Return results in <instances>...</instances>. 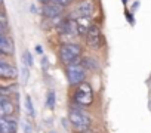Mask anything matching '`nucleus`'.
I'll return each instance as SVG.
<instances>
[{
	"instance_id": "423d86ee",
	"label": "nucleus",
	"mask_w": 151,
	"mask_h": 133,
	"mask_svg": "<svg viewBox=\"0 0 151 133\" xmlns=\"http://www.w3.org/2000/svg\"><path fill=\"white\" fill-rule=\"evenodd\" d=\"M18 76V70H17V66L6 62V61H2L0 62V77L5 79V80H14L17 79Z\"/></svg>"
},
{
	"instance_id": "20e7f679",
	"label": "nucleus",
	"mask_w": 151,
	"mask_h": 133,
	"mask_svg": "<svg viewBox=\"0 0 151 133\" xmlns=\"http://www.w3.org/2000/svg\"><path fill=\"white\" fill-rule=\"evenodd\" d=\"M67 80L71 86H77L86 80V66L83 64H71L65 68Z\"/></svg>"
},
{
	"instance_id": "aec40b11",
	"label": "nucleus",
	"mask_w": 151,
	"mask_h": 133,
	"mask_svg": "<svg viewBox=\"0 0 151 133\" xmlns=\"http://www.w3.org/2000/svg\"><path fill=\"white\" fill-rule=\"evenodd\" d=\"M39 2L42 3V5H47V3H50L52 0H39Z\"/></svg>"
},
{
	"instance_id": "1a4fd4ad",
	"label": "nucleus",
	"mask_w": 151,
	"mask_h": 133,
	"mask_svg": "<svg viewBox=\"0 0 151 133\" xmlns=\"http://www.w3.org/2000/svg\"><path fill=\"white\" fill-rule=\"evenodd\" d=\"M0 111H2V115L12 117V114L15 111V104H14L12 98L2 95V99H0Z\"/></svg>"
},
{
	"instance_id": "f03ea898",
	"label": "nucleus",
	"mask_w": 151,
	"mask_h": 133,
	"mask_svg": "<svg viewBox=\"0 0 151 133\" xmlns=\"http://www.w3.org/2000/svg\"><path fill=\"white\" fill-rule=\"evenodd\" d=\"M80 55H82V46L79 43L68 41L59 47V59L65 65L80 64Z\"/></svg>"
},
{
	"instance_id": "39448f33",
	"label": "nucleus",
	"mask_w": 151,
	"mask_h": 133,
	"mask_svg": "<svg viewBox=\"0 0 151 133\" xmlns=\"http://www.w3.org/2000/svg\"><path fill=\"white\" fill-rule=\"evenodd\" d=\"M86 44L91 49H99L102 46V34L96 25H92L86 34Z\"/></svg>"
},
{
	"instance_id": "f8f14e48",
	"label": "nucleus",
	"mask_w": 151,
	"mask_h": 133,
	"mask_svg": "<svg viewBox=\"0 0 151 133\" xmlns=\"http://www.w3.org/2000/svg\"><path fill=\"white\" fill-rule=\"evenodd\" d=\"M93 9H95V5L92 0H83L77 6V14H79V16H91Z\"/></svg>"
},
{
	"instance_id": "6e6552de",
	"label": "nucleus",
	"mask_w": 151,
	"mask_h": 133,
	"mask_svg": "<svg viewBox=\"0 0 151 133\" xmlns=\"http://www.w3.org/2000/svg\"><path fill=\"white\" fill-rule=\"evenodd\" d=\"M62 6L52 2V3H47V5H43V9H42V14L45 18H53V16H59L62 14Z\"/></svg>"
},
{
	"instance_id": "412c9836",
	"label": "nucleus",
	"mask_w": 151,
	"mask_h": 133,
	"mask_svg": "<svg viewBox=\"0 0 151 133\" xmlns=\"http://www.w3.org/2000/svg\"><path fill=\"white\" fill-rule=\"evenodd\" d=\"M36 50H37L39 53H42V47H40V46H37V47H36Z\"/></svg>"
},
{
	"instance_id": "7ed1b4c3",
	"label": "nucleus",
	"mask_w": 151,
	"mask_h": 133,
	"mask_svg": "<svg viewBox=\"0 0 151 133\" xmlns=\"http://www.w3.org/2000/svg\"><path fill=\"white\" fill-rule=\"evenodd\" d=\"M73 101H74V104H77L80 108L91 107L93 104V89H92V86L88 82H83V83L77 84L76 92H74V96H73Z\"/></svg>"
},
{
	"instance_id": "dca6fc26",
	"label": "nucleus",
	"mask_w": 151,
	"mask_h": 133,
	"mask_svg": "<svg viewBox=\"0 0 151 133\" xmlns=\"http://www.w3.org/2000/svg\"><path fill=\"white\" fill-rule=\"evenodd\" d=\"M22 62L27 64L28 66H33V56L30 55V52H25L24 56H22Z\"/></svg>"
},
{
	"instance_id": "f3484780",
	"label": "nucleus",
	"mask_w": 151,
	"mask_h": 133,
	"mask_svg": "<svg viewBox=\"0 0 151 133\" xmlns=\"http://www.w3.org/2000/svg\"><path fill=\"white\" fill-rule=\"evenodd\" d=\"M52 2H55V3L61 5L62 8H67V6H70V5H71L73 0H52Z\"/></svg>"
},
{
	"instance_id": "0eeeda50",
	"label": "nucleus",
	"mask_w": 151,
	"mask_h": 133,
	"mask_svg": "<svg viewBox=\"0 0 151 133\" xmlns=\"http://www.w3.org/2000/svg\"><path fill=\"white\" fill-rule=\"evenodd\" d=\"M17 130H18L17 120L12 117L2 115V118H0V132L2 133H17Z\"/></svg>"
},
{
	"instance_id": "9b49d317",
	"label": "nucleus",
	"mask_w": 151,
	"mask_h": 133,
	"mask_svg": "<svg viewBox=\"0 0 151 133\" xmlns=\"http://www.w3.org/2000/svg\"><path fill=\"white\" fill-rule=\"evenodd\" d=\"M14 41L6 36V33H2V39H0V52L2 55H12L14 53Z\"/></svg>"
},
{
	"instance_id": "a211bd4d",
	"label": "nucleus",
	"mask_w": 151,
	"mask_h": 133,
	"mask_svg": "<svg viewBox=\"0 0 151 133\" xmlns=\"http://www.w3.org/2000/svg\"><path fill=\"white\" fill-rule=\"evenodd\" d=\"M22 65H24V68H22V77H24V83H27V80H28V65L24 64V62H22Z\"/></svg>"
},
{
	"instance_id": "4468645a",
	"label": "nucleus",
	"mask_w": 151,
	"mask_h": 133,
	"mask_svg": "<svg viewBox=\"0 0 151 133\" xmlns=\"http://www.w3.org/2000/svg\"><path fill=\"white\" fill-rule=\"evenodd\" d=\"M82 64L86 66V68H89V70H96V68H98L96 61H93L91 56H86V58H85V61H83Z\"/></svg>"
},
{
	"instance_id": "ddd939ff",
	"label": "nucleus",
	"mask_w": 151,
	"mask_h": 133,
	"mask_svg": "<svg viewBox=\"0 0 151 133\" xmlns=\"http://www.w3.org/2000/svg\"><path fill=\"white\" fill-rule=\"evenodd\" d=\"M55 104H56L55 92H53V90H49V92H47V95H46V105H47V108L53 109V108H55Z\"/></svg>"
},
{
	"instance_id": "9d476101",
	"label": "nucleus",
	"mask_w": 151,
	"mask_h": 133,
	"mask_svg": "<svg viewBox=\"0 0 151 133\" xmlns=\"http://www.w3.org/2000/svg\"><path fill=\"white\" fill-rule=\"evenodd\" d=\"M76 24H77V34L79 36H86L92 27L91 16H79L76 19Z\"/></svg>"
},
{
	"instance_id": "2eb2a0df",
	"label": "nucleus",
	"mask_w": 151,
	"mask_h": 133,
	"mask_svg": "<svg viewBox=\"0 0 151 133\" xmlns=\"http://www.w3.org/2000/svg\"><path fill=\"white\" fill-rule=\"evenodd\" d=\"M25 107H27V111H28V115L30 117H34L36 115V111H34V107H33V101L30 96L25 98Z\"/></svg>"
},
{
	"instance_id": "f257e3e1",
	"label": "nucleus",
	"mask_w": 151,
	"mask_h": 133,
	"mask_svg": "<svg viewBox=\"0 0 151 133\" xmlns=\"http://www.w3.org/2000/svg\"><path fill=\"white\" fill-rule=\"evenodd\" d=\"M68 120H70V124L73 127L74 132L77 133H83V132H88L92 121H91V117L79 107V108H73L70 109L68 112Z\"/></svg>"
},
{
	"instance_id": "6ab92c4d",
	"label": "nucleus",
	"mask_w": 151,
	"mask_h": 133,
	"mask_svg": "<svg viewBox=\"0 0 151 133\" xmlns=\"http://www.w3.org/2000/svg\"><path fill=\"white\" fill-rule=\"evenodd\" d=\"M49 65V62H47V59H46V56H43L42 58V66H43V70H46V66Z\"/></svg>"
}]
</instances>
